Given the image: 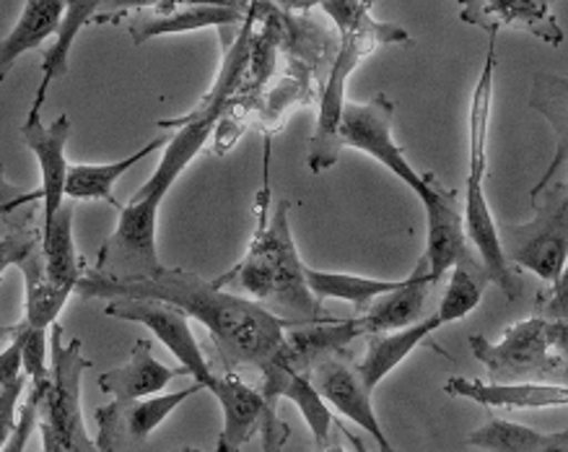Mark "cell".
<instances>
[{"instance_id": "31", "label": "cell", "mask_w": 568, "mask_h": 452, "mask_svg": "<svg viewBox=\"0 0 568 452\" xmlns=\"http://www.w3.org/2000/svg\"><path fill=\"white\" fill-rule=\"evenodd\" d=\"M486 287L488 273L483 271L478 255L463 260V263L452 268L447 291H444L439 310H436V318H439L442 328L470 315V312L480 304L483 294H486Z\"/></svg>"}, {"instance_id": "33", "label": "cell", "mask_w": 568, "mask_h": 452, "mask_svg": "<svg viewBox=\"0 0 568 452\" xmlns=\"http://www.w3.org/2000/svg\"><path fill=\"white\" fill-rule=\"evenodd\" d=\"M11 333L21 341V359H24V372L29 378V390L42 393L50 378V362H48V333L40 328H32L27 320H21L17 328H11Z\"/></svg>"}, {"instance_id": "21", "label": "cell", "mask_w": 568, "mask_h": 452, "mask_svg": "<svg viewBox=\"0 0 568 452\" xmlns=\"http://www.w3.org/2000/svg\"><path fill=\"white\" fill-rule=\"evenodd\" d=\"M182 374H187V370L164 366L153 356L151 341L138 339L125 364L99 374V388H102V393L114 395V401H143V398L161 395V390L169 388V382L182 378Z\"/></svg>"}, {"instance_id": "24", "label": "cell", "mask_w": 568, "mask_h": 452, "mask_svg": "<svg viewBox=\"0 0 568 452\" xmlns=\"http://www.w3.org/2000/svg\"><path fill=\"white\" fill-rule=\"evenodd\" d=\"M529 107L542 114L545 122L552 128V135H556V154H552L542 178L537 180V185L529 190V198H535L550 185L552 178H556L568 159V76H537L532 81V91H529Z\"/></svg>"}, {"instance_id": "14", "label": "cell", "mask_w": 568, "mask_h": 452, "mask_svg": "<svg viewBox=\"0 0 568 452\" xmlns=\"http://www.w3.org/2000/svg\"><path fill=\"white\" fill-rule=\"evenodd\" d=\"M252 3H151L141 6L128 21L133 44H143L153 37L193 32L209 27H232L247 19Z\"/></svg>"}, {"instance_id": "30", "label": "cell", "mask_w": 568, "mask_h": 452, "mask_svg": "<svg viewBox=\"0 0 568 452\" xmlns=\"http://www.w3.org/2000/svg\"><path fill=\"white\" fill-rule=\"evenodd\" d=\"M400 283L403 281H382L353 273L317 271V268L306 265V287H310V291L320 302H325V299H343V302H351L358 310V315H364L376 299L395 291Z\"/></svg>"}, {"instance_id": "11", "label": "cell", "mask_w": 568, "mask_h": 452, "mask_svg": "<svg viewBox=\"0 0 568 452\" xmlns=\"http://www.w3.org/2000/svg\"><path fill=\"white\" fill-rule=\"evenodd\" d=\"M106 318L125 320V323L145 325L164 346L172 351L182 370H187L190 378L197 385L209 388L213 380V372L209 359H205L201 343H197L193 328H190V318L182 310L172 308V304L153 302V299H128L118 297L104 304Z\"/></svg>"}, {"instance_id": "2", "label": "cell", "mask_w": 568, "mask_h": 452, "mask_svg": "<svg viewBox=\"0 0 568 452\" xmlns=\"http://www.w3.org/2000/svg\"><path fill=\"white\" fill-rule=\"evenodd\" d=\"M75 291L87 299H104V302L128 297L172 304L205 325L226 366L250 364L265 372L281 359L286 349V331L294 328L252 299L219 289L213 281H205L182 268H164L153 279L138 281H112L91 271L83 273Z\"/></svg>"}, {"instance_id": "38", "label": "cell", "mask_w": 568, "mask_h": 452, "mask_svg": "<svg viewBox=\"0 0 568 452\" xmlns=\"http://www.w3.org/2000/svg\"><path fill=\"white\" fill-rule=\"evenodd\" d=\"M24 374L27 372H24V359H21V341L13 335V341L9 343V346L0 351V388L11 385V382L24 378Z\"/></svg>"}, {"instance_id": "13", "label": "cell", "mask_w": 568, "mask_h": 452, "mask_svg": "<svg viewBox=\"0 0 568 452\" xmlns=\"http://www.w3.org/2000/svg\"><path fill=\"white\" fill-rule=\"evenodd\" d=\"M426 211V250L420 260L428 268V279L436 283L444 273L452 271L463 260L475 258L467 248V232L463 211L457 209L455 193L439 185V180L428 188V193L420 198Z\"/></svg>"}, {"instance_id": "42", "label": "cell", "mask_w": 568, "mask_h": 452, "mask_svg": "<svg viewBox=\"0 0 568 452\" xmlns=\"http://www.w3.org/2000/svg\"><path fill=\"white\" fill-rule=\"evenodd\" d=\"M176 452H201V450H193V448H182V450H176Z\"/></svg>"}, {"instance_id": "28", "label": "cell", "mask_w": 568, "mask_h": 452, "mask_svg": "<svg viewBox=\"0 0 568 452\" xmlns=\"http://www.w3.org/2000/svg\"><path fill=\"white\" fill-rule=\"evenodd\" d=\"M166 145V138H156V141L138 149L135 154H130L128 159H120V162L112 164H73L68 170V180H65V198L68 201H106L112 209L122 211L120 201H114V185L122 174L133 170V167L141 162V159L151 157L153 151Z\"/></svg>"}, {"instance_id": "40", "label": "cell", "mask_w": 568, "mask_h": 452, "mask_svg": "<svg viewBox=\"0 0 568 452\" xmlns=\"http://www.w3.org/2000/svg\"><path fill=\"white\" fill-rule=\"evenodd\" d=\"M348 436H351V442L356 444V450H358V452H366V450H364V444H361V442L356 440V436H353V434H348ZM320 452H345V450H343L341 444H337V442H329L327 448H325V450H320Z\"/></svg>"}, {"instance_id": "1", "label": "cell", "mask_w": 568, "mask_h": 452, "mask_svg": "<svg viewBox=\"0 0 568 452\" xmlns=\"http://www.w3.org/2000/svg\"><path fill=\"white\" fill-rule=\"evenodd\" d=\"M257 3H252L247 19L242 21L240 34L226 48L219 79L203 102L187 118L159 122V128H176L174 135L164 145V154H161L151 180H145V185L130 198V203L122 205L118 229H114L97 255V275L112 281H138L153 279V275H159L166 268L159 260L156 248V221L161 201L174 188V182L180 180V174L187 170L190 162L201 154L203 145L211 141L221 118H224L229 104H232L236 91H240L250 66Z\"/></svg>"}, {"instance_id": "19", "label": "cell", "mask_w": 568, "mask_h": 452, "mask_svg": "<svg viewBox=\"0 0 568 452\" xmlns=\"http://www.w3.org/2000/svg\"><path fill=\"white\" fill-rule=\"evenodd\" d=\"M260 393L265 395V403L275 411H278L281 398L294 403L312 429L317 452L327 448L329 434H333V411H329V405L322 401L317 388L312 385L310 374L291 370L283 359H278V362L271 364L263 372V388H260Z\"/></svg>"}, {"instance_id": "17", "label": "cell", "mask_w": 568, "mask_h": 452, "mask_svg": "<svg viewBox=\"0 0 568 452\" xmlns=\"http://www.w3.org/2000/svg\"><path fill=\"white\" fill-rule=\"evenodd\" d=\"M71 138V118L60 114L55 122L42 125V120H27L21 125V141L32 151L42 170V229L52 224L60 209L65 205V180H68V159L65 143Z\"/></svg>"}, {"instance_id": "5", "label": "cell", "mask_w": 568, "mask_h": 452, "mask_svg": "<svg viewBox=\"0 0 568 452\" xmlns=\"http://www.w3.org/2000/svg\"><path fill=\"white\" fill-rule=\"evenodd\" d=\"M496 42L498 34H488L486 63L478 76L470 99V167H467V193H465V232L475 255H478L488 281L496 283L509 299H517L519 283L514 279L511 265L506 263L498 224L486 198V149L490 110H494V79H496Z\"/></svg>"}, {"instance_id": "22", "label": "cell", "mask_w": 568, "mask_h": 452, "mask_svg": "<svg viewBox=\"0 0 568 452\" xmlns=\"http://www.w3.org/2000/svg\"><path fill=\"white\" fill-rule=\"evenodd\" d=\"M434 283L428 279V268L424 260H418L408 279H403L400 287L389 294L379 297L361 318L366 335H382V333H395L403 328H410L420 323V312L428 299V289Z\"/></svg>"}, {"instance_id": "15", "label": "cell", "mask_w": 568, "mask_h": 452, "mask_svg": "<svg viewBox=\"0 0 568 452\" xmlns=\"http://www.w3.org/2000/svg\"><path fill=\"white\" fill-rule=\"evenodd\" d=\"M310 380L329 409L343 413L345 419H351L353 424H358L364 432L372 434L382 452H395V448L387 440L385 429L379 424V419H376L372 393H368L364 382H361L356 366L343 362L341 356H329L325 362L314 366L310 372Z\"/></svg>"}, {"instance_id": "37", "label": "cell", "mask_w": 568, "mask_h": 452, "mask_svg": "<svg viewBox=\"0 0 568 452\" xmlns=\"http://www.w3.org/2000/svg\"><path fill=\"white\" fill-rule=\"evenodd\" d=\"M540 318L568 325V263L564 265V271H560L558 279L552 281V289L548 299H545Z\"/></svg>"}, {"instance_id": "36", "label": "cell", "mask_w": 568, "mask_h": 452, "mask_svg": "<svg viewBox=\"0 0 568 452\" xmlns=\"http://www.w3.org/2000/svg\"><path fill=\"white\" fill-rule=\"evenodd\" d=\"M37 426H40V401H37L34 393H29L27 403L21 405L19 424L13 429V434L9 436V442L3 444V450L0 452H24Z\"/></svg>"}, {"instance_id": "18", "label": "cell", "mask_w": 568, "mask_h": 452, "mask_svg": "<svg viewBox=\"0 0 568 452\" xmlns=\"http://www.w3.org/2000/svg\"><path fill=\"white\" fill-rule=\"evenodd\" d=\"M444 393L467 398L486 409L529 411V409H556L568 405V385L552 382H483L467 378H449L444 382Z\"/></svg>"}, {"instance_id": "34", "label": "cell", "mask_w": 568, "mask_h": 452, "mask_svg": "<svg viewBox=\"0 0 568 452\" xmlns=\"http://www.w3.org/2000/svg\"><path fill=\"white\" fill-rule=\"evenodd\" d=\"M42 244V229L21 227L17 232L0 237V279L11 265H21Z\"/></svg>"}, {"instance_id": "6", "label": "cell", "mask_w": 568, "mask_h": 452, "mask_svg": "<svg viewBox=\"0 0 568 452\" xmlns=\"http://www.w3.org/2000/svg\"><path fill=\"white\" fill-rule=\"evenodd\" d=\"M470 351L486 366L490 382H552L568 380V325L545 318H529L511 325L498 343L473 333ZM564 385V382H558Z\"/></svg>"}, {"instance_id": "7", "label": "cell", "mask_w": 568, "mask_h": 452, "mask_svg": "<svg viewBox=\"0 0 568 452\" xmlns=\"http://www.w3.org/2000/svg\"><path fill=\"white\" fill-rule=\"evenodd\" d=\"M91 362L83 356L79 339L63 343V328L52 325L50 339V378L40 401V429L44 452H104L91 440L81 413V378Z\"/></svg>"}, {"instance_id": "9", "label": "cell", "mask_w": 568, "mask_h": 452, "mask_svg": "<svg viewBox=\"0 0 568 452\" xmlns=\"http://www.w3.org/2000/svg\"><path fill=\"white\" fill-rule=\"evenodd\" d=\"M395 102L387 94H376L368 102H345L337 141L341 149H356L374 157L382 167H387L397 180H403L413 193L424 198L434 185V174H420L405 159V151L393 138Z\"/></svg>"}, {"instance_id": "43", "label": "cell", "mask_w": 568, "mask_h": 452, "mask_svg": "<svg viewBox=\"0 0 568 452\" xmlns=\"http://www.w3.org/2000/svg\"><path fill=\"white\" fill-rule=\"evenodd\" d=\"M395 452H397V450H395Z\"/></svg>"}, {"instance_id": "26", "label": "cell", "mask_w": 568, "mask_h": 452, "mask_svg": "<svg viewBox=\"0 0 568 452\" xmlns=\"http://www.w3.org/2000/svg\"><path fill=\"white\" fill-rule=\"evenodd\" d=\"M97 11H99L97 0H71V3H65V13L55 32V42H52V48L44 52L42 58V83L40 89H37L32 110H29L27 120H40V110L44 99H48L50 87L68 73V60H71L73 44L83 32V27L91 24V21H97L99 17Z\"/></svg>"}, {"instance_id": "32", "label": "cell", "mask_w": 568, "mask_h": 452, "mask_svg": "<svg viewBox=\"0 0 568 452\" xmlns=\"http://www.w3.org/2000/svg\"><path fill=\"white\" fill-rule=\"evenodd\" d=\"M19 268H21V273H24V283H27L24 320L32 328L48 331V328L55 325V320H58L60 312H63L68 297H71V294H65V291L55 289L48 279H44L42 244Z\"/></svg>"}, {"instance_id": "35", "label": "cell", "mask_w": 568, "mask_h": 452, "mask_svg": "<svg viewBox=\"0 0 568 452\" xmlns=\"http://www.w3.org/2000/svg\"><path fill=\"white\" fill-rule=\"evenodd\" d=\"M29 390V378H19L17 382H11V385H3L0 388V450H3V444L9 442V436L13 434V429L19 424V401L21 395H24Z\"/></svg>"}, {"instance_id": "39", "label": "cell", "mask_w": 568, "mask_h": 452, "mask_svg": "<svg viewBox=\"0 0 568 452\" xmlns=\"http://www.w3.org/2000/svg\"><path fill=\"white\" fill-rule=\"evenodd\" d=\"M32 201H42L40 190H34V193H27V190L17 188L13 182L6 180L3 164H0V205H6V209H21V205L32 203Z\"/></svg>"}, {"instance_id": "4", "label": "cell", "mask_w": 568, "mask_h": 452, "mask_svg": "<svg viewBox=\"0 0 568 452\" xmlns=\"http://www.w3.org/2000/svg\"><path fill=\"white\" fill-rule=\"evenodd\" d=\"M320 9L327 13L337 24L341 32V44H337L333 68H329L327 83L320 97V114L317 128H314L310 157L306 164L314 174L329 170L341 159V141H337V130H341V118L345 107V87H348L351 73L361 66V60L372 56L382 44L410 42V34L403 27L382 24L372 19V3H358V0H325Z\"/></svg>"}, {"instance_id": "41", "label": "cell", "mask_w": 568, "mask_h": 452, "mask_svg": "<svg viewBox=\"0 0 568 452\" xmlns=\"http://www.w3.org/2000/svg\"><path fill=\"white\" fill-rule=\"evenodd\" d=\"M17 209H6V205H0V217H9V213H13Z\"/></svg>"}, {"instance_id": "3", "label": "cell", "mask_w": 568, "mask_h": 452, "mask_svg": "<svg viewBox=\"0 0 568 452\" xmlns=\"http://www.w3.org/2000/svg\"><path fill=\"white\" fill-rule=\"evenodd\" d=\"M267 198H271V188L265 185L260 193L257 229L247 255L213 283L219 289L236 283L242 291H247L252 302L291 325L329 323L335 318L322 310V302L306 287V265L298 258L294 234H291L288 203L281 201L267 217V203H271Z\"/></svg>"}, {"instance_id": "27", "label": "cell", "mask_w": 568, "mask_h": 452, "mask_svg": "<svg viewBox=\"0 0 568 452\" xmlns=\"http://www.w3.org/2000/svg\"><path fill=\"white\" fill-rule=\"evenodd\" d=\"M73 209L75 203L65 201L52 224L42 229L44 279L65 294H73L83 279V268L73 242Z\"/></svg>"}, {"instance_id": "20", "label": "cell", "mask_w": 568, "mask_h": 452, "mask_svg": "<svg viewBox=\"0 0 568 452\" xmlns=\"http://www.w3.org/2000/svg\"><path fill=\"white\" fill-rule=\"evenodd\" d=\"M364 325L361 318L351 320H329V323H314V325H294L286 331V349H283L281 359L291 370L310 374L320 362L329 356H341L353 341L361 339Z\"/></svg>"}, {"instance_id": "12", "label": "cell", "mask_w": 568, "mask_h": 452, "mask_svg": "<svg viewBox=\"0 0 568 452\" xmlns=\"http://www.w3.org/2000/svg\"><path fill=\"white\" fill-rule=\"evenodd\" d=\"M205 390L203 385L193 382L190 388L176 390V393H164L143 398V401H112L106 405H99L94 419L99 426L97 444L104 452H120L130 444L145 442L164 421L172 416L174 409Z\"/></svg>"}, {"instance_id": "25", "label": "cell", "mask_w": 568, "mask_h": 452, "mask_svg": "<svg viewBox=\"0 0 568 452\" xmlns=\"http://www.w3.org/2000/svg\"><path fill=\"white\" fill-rule=\"evenodd\" d=\"M63 0H27L17 27L0 40V81L9 76L13 63L29 50L42 48L44 40L55 37L63 21Z\"/></svg>"}, {"instance_id": "8", "label": "cell", "mask_w": 568, "mask_h": 452, "mask_svg": "<svg viewBox=\"0 0 568 452\" xmlns=\"http://www.w3.org/2000/svg\"><path fill=\"white\" fill-rule=\"evenodd\" d=\"M535 219L527 224H498L506 263L525 268L552 283L568 263V188L550 182L532 198Z\"/></svg>"}, {"instance_id": "23", "label": "cell", "mask_w": 568, "mask_h": 452, "mask_svg": "<svg viewBox=\"0 0 568 452\" xmlns=\"http://www.w3.org/2000/svg\"><path fill=\"white\" fill-rule=\"evenodd\" d=\"M439 328H442L439 318L432 315V318L420 320V323H416V325L403 328V331L372 335V339H368L364 359L356 364L358 378H361V382H364V388L368 390V393H374V388L379 385V382L385 380L397 364H403L405 359H408L413 351H416L420 343L428 339V335L439 331Z\"/></svg>"}, {"instance_id": "10", "label": "cell", "mask_w": 568, "mask_h": 452, "mask_svg": "<svg viewBox=\"0 0 568 452\" xmlns=\"http://www.w3.org/2000/svg\"><path fill=\"white\" fill-rule=\"evenodd\" d=\"M224 411V429H221L216 450L219 452H242L252 436H263V452H281L286 444L291 429L278 416V411L265 403L260 388H252L234 372L213 374L209 388Z\"/></svg>"}, {"instance_id": "29", "label": "cell", "mask_w": 568, "mask_h": 452, "mask_svg": "<svg viewBox=\"0 0 568 452\" xmlns=\"http://www.w3.org/2000/svg\"><path fill=\"white\" fill-rule=\"evenodd\" d=\"M465 442L483 452H568V429L545 434L532 426L490 416L486 424L467 434Z\"/></svg>"}, {"instance_id": "16", "label": "cell", "mask_w": 568, "mask_h": 452, "mask_svg": "<svg viewBox=\"0 0 568 452\" xmlns=\"http://www.w3.org/2000/svg\"><path fill=\"white\" fill-rule=\"evenodd\" d=\"M459 21L486 29L488 34H498L501 29H521L550 48L564 44L566 37L545 0H470L459 9Z\"/></svg>"}]
</instances>
